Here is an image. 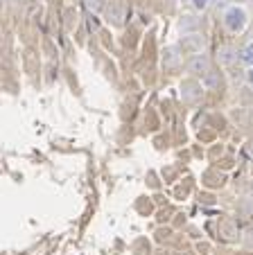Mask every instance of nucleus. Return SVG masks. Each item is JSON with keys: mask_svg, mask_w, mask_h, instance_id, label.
<instances>
[{"mask_svg": "<svg viewBox=\"0 0 253 255\" xmlns=\"http://www.w3.org/2000/svg\"><path fill=\"white\" fill-rule=\"evenodd\" d=\"M197 25L199 23H197L195 16H183V18L179 20V27H181L183 32H188V29H197Z\"/></svg>", "mask_w": 253, "mask_h": 255, "instance_id": "obj_9", "label": "nucleus"}, {"mask_svg": "<svg viewBox=\"0 0 253 255\" xmlns=\"http://www.w3.org/2000/svg\"><path fill=\"white\" fill-rule=\"evenodd\" d=\"M206 77H208V86H210V88H215V86H217V79H215V75H213V72H208Z\"/></svg>", "mask_w": 253, "mask_h": 255, "instance_id": "obj_12", "label": "nucleus"}, {"mask_svg": "<svg viewBox=\"0 0 253 255\" xmlns=\"http://www.w3.org/2000/svg\"><path fill=\"white\" fill-rule=\"evenodd\" d=\"M190 2H192V7H195L197 11L208 9V5H210V0H190Z\"/></svg>", "mask_w": 253, "mask_h": 255, "instance_id": "obj_10", "label": "nucleus"}, {"mask_svg": "<svg viewBox=\"0 0 253 255\" xmlns=\"http://www.w3.org/2000/svg\"><path fill=\"white\" fill-rule=\"evenodd\" d=\"M240 61L247 63L249 68L253 66V41H251V43H247V45L242 48V52H240Z\"/></svg>", "mask_w": 253, "mask_h": 255, "instance_id": "obj_7", "label": "nucleus"}, {"mask_svg": "<svg viewBox=\"0 0 253 255\" xmlns=\"http://www.w3.org/2000/svg\"><path fill=\"white\" fill-rule=\"evenodd\" d=\"M201 84L199 82H195V79H186V82L181 84V97L186 102H195V100H199L201 97Z\"/></svg>", "mask_w": 253, "mask_h": 255, "instance_id": "obj_4", "label": "nucleus"}, {"mask_svg": "<svg viewBox=\"0 0 253 255\" xmlns=\"http://www.w3.org/2000/svg\"><path fill=\"white\" fill-rule=\"evenodd\" d=\"M122 18H124V9L120 5H111L109 9V20L113 25H122Z\"/></svg>", "mask_w": 253, "mask_h": 255, "instance_id": "obj_6", "label": "nucleus"}, {"mask_svg": "<svg viewBox=\"0 0 253 255\" xmlns=\"http://www.w3.org/2000/svg\"><path fill=\"white\" fill-rule=\"evenodd\" d=\"M247 77H249V84H251V86H253V66H251V68H249V72H247Z\"/></svg>", "mask_w": 253, "mask_h": 255, "instance_id": "obj_13", "label": "nucleus"}, {"mask_svg": "<svg viewBox=\"0 0 253 255\" xmlns=\"http://www.w3.org/2000/svg\"><path fill=\"white\" fill-rule=\"evenodd\" d=\"M204 45H206L204 36H201V34H197V32L183 34L181 41H179V48H181L183 54H201V52H204Z\"/></svg>", "mask_w": 253, "mask_h": 255, "instance_id": "obj_2", "label": "nucleus"}, {"mask_svg": "<svg viewBox=\"0 0 253 255\" xmlns=\"http://www.w3.org/2000/svg\"><path fill=\"white\" fill-rule=\"evenodd\" d=\"M106 7V0H86V9L91 14H102Z\"/></svg>", "mask_w": 253, "mask_h": 255, "instance_id": "obj_8", "label": "nucleus"}, {"mask_svg": "<svg viewBox=\"0 0 253 255\" xmlns=\"http://www.w3.org/2000/svg\"><path fill=\"white\" fill-rule=\"evenodd\" d=\"M247 20H249L247 9H244V7H240V5H231L229 9L224 11V25H226V29H229V32H233V34L242 32V29L247 27Z\"/></svg>", "mask_w": 253, "mask_h": 255, "instance_id": "obj_1", "label": "nucleus"}, {"mask_svg": "<svg viewBox=\"0 0 253 255\" xmlns=\"http://www.w3.org/2000/svg\"><path fill=\"white\" fill-rule=\"evenodd\" d=\"M88 27H91V29H97V27H100V20H97V14H91V18H88Z\"/></svg>", "mask_w": 253, "mask_h": 255, "instance_id": "obj_11", "label": "nucleus"}, {"mask_svg": "<svg viewBox=\"0 0 253 255\" xmlns=\"http://www.w3.org/2000/svg\"><path fill=\"white\" fill-rule=\"evenodd\" d=\"M161 63L165 70L179 68V63H181V48H179V45H167L161 54Z\"/></svg>", "mask_w": 253, "mask_h": 255, "instance_id": "obj_3", "label": "nucleus"}, {"mask_svg": "<svg viewBox=\"0 0 253 255\" xmlns=\"http://www.w3.org/2000/svg\"><path fill=\"white\" fill-rule=\"evenodd\" d=\"M233 2H238V0H233Z\"/></svg>", "mask_w": 253, "mask_h": 255, "instance_id": "obj_14", "label": "nucleus"}, {"mask_svg": "<svg viewBox=\"0 0 253 255\" xmlns=\"http://www.w3.org/2000/svg\"><path fill=\"white\" fill-rule=\"evenodd\" d=\"M188 68H190V72H197V75H208V72H210V59L206 57L204 52H201V54H192Z\"/></svg>", "mask_w": 253, "mask_h": 255, "instance_id": "obj_5", "label": "nucleus"}]
</instances>
